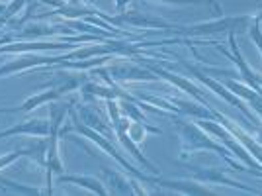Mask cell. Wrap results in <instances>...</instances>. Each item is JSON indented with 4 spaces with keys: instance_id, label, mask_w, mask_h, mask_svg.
<instances>
[{
    "instance_id": "obj_1",
    "label": "cell",
    "mask_w": 262,
    "mask_h": 196,
    "mask_svg": "<svg viewBox=\"0 0 262 196\" xmlns=\"http://www.w3.org/2000/svg\"><path fill=\"white\" fill-rule=\"evenodd\" d=\"M252 35H254L256 44L260 45V49H262V33H260V30H258V24H256V26H252Z\"/></svg>"
}]
</instances>
